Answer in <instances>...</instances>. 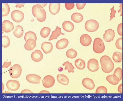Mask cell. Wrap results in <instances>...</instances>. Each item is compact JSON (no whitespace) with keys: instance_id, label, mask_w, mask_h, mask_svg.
Returning a JSON list of instances; mask_svg holds the SVG:
<instances>
[{"instance_id":"obj_1","label":"cell","mask_w":123,"mask_h":101,"mask_svg":"<svg viewBox=\"0 0 123 101\" xmlns=\"http://www.w3.org/2000/svg\"><path fill=\"white\" fill-rule=\"evenodd\" d=\"M100 62L102 70L106 73H109L113 70L114 65L111 58L108 56L105 55L101 58Z\"/></svg>"},{"instance_id":"obj_2","label":"cell","mask_w":123,"mask_h":101,"mask_svg":"<svg viewBox=\"0 0 123 101\" xmlns=\"http://www.w3.org/2000/svg\"><path fill=\"white\" fill-rule=\"evenodd\" d=\"M32 14L39 22L44 21L46 18V13L43 7L39 4L34 5L32 9Z\"/></svg>"},{"instance_id":"obj_3","label":"cell","mask_w":123,"mask_h":101,"mask_svg":"<svg viewBox=\"0 0 123 101\" xmlns=\"http://www.w3.org/2000/svg\"><path fill=\"white\" fill-rule=\"evenodd\" d=\"M105 50V46L103 41L99 38H96L94 40L93 45V50L96 53L100 54L103 52Z\"/></svg>"},{"instance_id":"obj_4","label":"cell","mask_w":123,"mask_h":101,"mask_svg":"<svg viewBox=\"0 0 123 101\" xmlns=\"http://www.w3.org/2000/svg\"><path fill=\"white\" fill-rule=\"evenodd\" d=\"M9 73L11 78L14 79L19 78L22 73L21 66L18 64H15L10 68Z\"/></svg>"},{"instance_id":"obj_5","label":"cell","mask_w":123,"mask_h":101,"mask_svg":"<svg viewBox=\"0 0 123 101\" xmlns=\"http://www.w3.org/2000/svg\"><path fill=\"white\" fill-rule=\"evenodd\" d=\"M98 22L96 20L92 19L87 21L85 24V28L88 31L93 32L97 31L99 27Z\"/></svg>"},{"instance_id":"obj_6","label":"cell","mask_w":123,"mask_h":101,"mask_svg":"<svg viewBox=\"0 0 123 101\" xmlns=\"http://www.w3.org/2000/svg\"><path fill=\"white\" fill-rule=\"evenodd\" d=\"M87 68L91 72H96L99 69L98 61L96 59L92 58L89 60L87 62Z\"/></svg>"},{"instance_id":"obj_7","label":"cell","mask_w":123,"mask_h":101,"mask_svg":"<svg viewBox=\"0 0 123 101\" xmlns=\"http://www.w3.org/2000/svg\"><path fill=\"white\" fill-rule=\"evenodd\" d=\"M11 16L13 20L17 23L21 22L24 19V17L23 13L18 10L12 11L11 13Z\"/></svg>"},{"instance_id":"obj_8","label":"cell","mask_w":123,"mask_h":101,"mask_svg":"<svg viewBox=\"0 0 123 101\" xmlns=\"http://www.w3.org/2000/svg\"><path fill=\"white\" fill-rule=\"evenodd\" d=\"M43 85L45 88H50L55 84V80L54 77L50 75H47L44 77L42 81Z\"/></svg>"},{"instance_id":"obj_9","label":"cell","mask_w":123,"mask_h":101,"mask_svg":"<svg viewBox=\"0 0 123 101\" xmlns=\"http://www.w3.org/2000/svg\"><path fill=\"white\" fill-rule=\"evenodd\" d=\"M6 86L9 90L16 91L19 89L20 87V84L17 81L10 80L7 82Z\"/></svg>"},{"instance_id":"obj_10","label":"cell","mask_w":123,"mask_h":101,"mask_svg":"<svg viewBox=\"0 0 123 101\" xmlns=\"http://www.w3.org/2000/svg\"><path fill=\"white\" fill-rule=\"evenodd\" d=\"M26 80L29 83L33 84H40L42 78L39 76L34 74H29L26 76Z\"/></svg>"},{"instance_id":"obj_11","label":"cell","mask_w":123,"mask_h":101,"mask_svg":"<svg viewBox=\"0 0 123 101\" xmlns=\"http://www.w3.org/2000/svg\"><path fill=\"white\" fill-rule=\"evenodd\" d=\"M103 37L104 40L106 42H110L113 41L115 37L114 30L111 29L106 30Z\"/></svg>"},{"instance_id":"obj_12","label":"cell","mask_w":123,"mask_h":101,"mask_svg":"<svg viewBox=\"0 0 123 101\" xmlns=\"http://www.w3.org/2000/svg\"><path fill=\"white\" fill-rule=\"evenodd\" d=\"M14 26L13 23L9 20H5L2 24V30L6 33H9L13 30Z\"/></svg>"},{"instance_id":"obj_13","label":"cell","mask_w":123,"mask_h":101,"mask_svg":"<svg viewBox=\"0 0 123 101\" xmlns=\"http://www.w3.org/2000/svg\"><path fill=\"white\" fill-rule=\"evenodd\" d=\"M82 84L85 88L89 90H93L95 87L93 81L88 78H84L83 80Z\"/></svg>"},{"instance_id":"obj_14","label":"cell","mask_w":123,"mask_h":101,"mask_svg":"<svg viewBox=\"0 0 123 101\" xmlns=\"http://www.w3.org/2000/svg\"><path fill=\"white\" fill-rule=\"evenodd\" d=\"M92 40L90 36L86 34L81 35L80 39V42L81 45L86 47L90 45L92 43Z\"/></svg>"},{"instance_id":"obj_15","label":"cell","mask_w":123,"mask_h":101,"mask_svg":"<svg viewBox=\"0 0 123 101\" xmlns=\"http://www.w3.org/2000/svg\"><path fill=\"white\" fill-rule=\"evenodd\" d=\"M31 58L33 61L38 62L41 61L43 59V55L40 50H37L32 53Z\"/></svg>"},{"instance_id":"obj_16","label":"cell","mask_w":123,"mask_h":101,"mask_svg":"<svg viewBox=\"0 0 123 101\" xmlns=\"http://www.w3.org/2000/svg\"><path fill=\"white\" fill-rule=\"evenodd\" d=\"M35 40L33 39H30L27 40L24 45L25 49L28 51L33 50L36 46Z\"/></svg>"},{"instance_id":"obj_17","label":"cell","mask_w":123,"mask_h":101,"mask_svg":"<svg viewBox=\"0 0 123 101\" xmlns=\"http://www.w3.org/2000/svg\"><path fill=\"white\" fill-rule=\"evenodd\" d=\"M69 43V42L67 39L65 38L61 39L57 42L56 47L58 50L63 49L67 47Z\"/></svg>"},{"instance_id":"obj_18","label":"cell","mask_w":123,"mask_h":101,"mask_svg":"<svg viewBox=\"0 0 123 101\" xmlns=\"http://www.w3.org/2000/svg\"><path fill=\"white\" fill-rule=\"evenodd\" d=\"M41 48L43 52L45 54L50 53L53 49V45L50 42H45L42 44Z\"/></svg>"},{"instance_id":"obj_19","label":"cell","mask_w":123,"mask_h":101,"mask_svg":"<svg viewBox=\"0 0 123 101\" xmlns=\"http://www.w3.org/2000/svg\"><path fill=\"white\" fill-rule=\"evenodd\" d=\"M61 28L57 26L55 30L52 31V34L50 37L49 41H51L54 40H56L60 35H65V33L61 32Z\"/></svg>"},{"instance_id":"obj_20","label":"cell","mask_w":123,"mask_h":101,"mask_svg":"<svg viewBox=\"0 0 123 101\" xmlns=\"http://www.w3.org/2000/svg\"><path fill=\"white\" fill-rule=\"evenodd\" d=\"M60 8V4H50L49 6V10L50 13L55 15L59 12Z\"/></svg>"},{"instance_id":"obj_21","label":"cell","mask_w":123,"mask_h":101,"mask_svg":"<svg viewBox=\"0 0 123 101\" xmlns=\"http://www.w3.org/2000/svg\"><path fill=\"white\" fill-rule=\"evenodd\" d=\"M58 82L61 84L65 86L68 85L69 81L68 77L63 74H59L56 77Z\"/></svg>"},{"instance_id":"obj_22","label":"cell","mask_w":123,"mask_h":101,"mask_svg":"<svg viewBox=\"0 0 123 101\" xmlns=\"http://www.w3.org/2000/svg\"><path fill=\"white\" fill-rule=\"evenodd\" d=\"M63 29L66 31L68 32H71L73 31L74 28L73 24L71 21H69L64 22L62 24Z\"/></svg>"},{"instance_id":"obj_23","label":"cell","mask_w":123,"mask_h":101,"mask_svg":"<svg viewBox=\"0 0 123 101\" xmlns=\"http://www.w3.org/2000/svg\"><path fill=\"white\" fill-rule=\"evenodd\" d=\"M106 80L110 83L114 85H117L120 81L119 78L114 74L107 76Z\"/></svg>"},{"instance_id":"obj_24","label":"cell","mask_w":123,"mask_h":101,"mask_svg":"<svg viewBox=\"0 0 123 101\" xmlns=\"http://www.w3.org/2000/svg\"><path fill=\"white\" fill-rule=\"evenodd\" d=\"M24 33L23 28L20 25L16 26L13 31V33L14 36L18 38H20L22 37Z\"/></svg>"},{"instance_id":"obj_25","label":"cell","mask_w":123,"mask_h":101,"mask_svg":"<svg viewBox=\"0 0 123 101\" xmlns=\"http://www.w3.org/2000/svg\"><path fill=\"white\" fill-rule=\"evenodd\" d=\"M72 20L74 22L79 23L82 21L83 17L81 14L78 13H73L71 17Z\"/></svg>"},{"instance_id":"obj_26","label":"cell","mask_w":123,"mask_h":101,"mask_svg":"<svg viewBox=\"0 0 123 101\" xmlns=\"http://www.w3.org/2000/svg\"><path fill=\"white\" fill-rule=\"evenodd\" d=\"M75 65L76 68L79 70H83L86 67L85 61L80 58L77 59L75 61Z\"/></svg>"},{"instance_id":"obj_27","label":"cell","mask_w":123,"mask_h":101,"mask_svg":"<svg viewBox=\"0 0 123 101\" xmlns=\"http://www.w3.org/2000/svg\"><path fill=\"white\" fill-rule=\"evenodd\" d=\"M30 39H33L36 42L37 37L35 32L32 31H29L25 33L24 37L25 41L26 42L27 40Z\"/></svg>"},{"instance_id":"obj_28","label":"cell","mask_w":123,"mask_h":101,"mask_svg":"<svg viewBox=\"0 0 123 101\" xmlns=\"http://www.w3.org/2000/svg\"><path fill=\"white\" fill-rule=\"evenodd\" d=\"M112 59L116 62H121L122 60V54L119 52H115L113 54Z\"/></svg>"},{"instance_id":"obj_29","label":"cell","mask_w":123,"mask_h":101,"mask_svg":"<svg viewBox=\"0 0 123 101\" xmlns=\"http://www.w3.org/2000/svg\"><path fill=\"white\" fill-rule=\"evenodd\" d=\"M51 31L50 29L48 27H45L42 29L40 31V35L44 38H47L49 36Z\"/></svg>"},{"instance_id":"obj_30","label":"cell","mask_w":123,"mask_h":101,"mask_svg":"<svg viewBox=\"0 0 123 101\" xmlns=\"http://www.w3.org/2000/svg\"><path fill=\"white\" fill-rule=\"evenodd\" d=\"M62 65L65 67V70H68L69 73H74V70L75 69L74 67L71 63L68 61L64 62Z\"/></svg>"},{"instance_id":"obj_31","label":"cell","mask_w":123,"mask_h":101,"mask_svg":"<svg viewBox=\"0 0 123 101\" xmlns=\"http://www.w3.org/2000/svg\"><path fill=\"white\" fill-rule=\"evenodd\" d=\"M10 8L7 4H2V16H7L9 13Z\"/></svg>"},{"instance_id":"obj_32","label":"cell","mask_w":123,"mask_h":101,"mask_svg":"<svg viewBox=\"0 0 123 101\" xmlns=\"http://www.w3.org/2000/svg\"><path fill=\"white\" fill-rule=\"evenodd\" d=\"M77 51L73 49L68 50L67 52L66 55L69 58L73 59L75 58L77 56Z\"/></svg>"},{"instance_id":"obj_33","label":"cell","mask_w":123,"mask_h":101,"mask_svg":"<svg viewBox=\"0 0 123 101\" xmlns=\"http://www.w3.org/2000/svg\"><path fill=\"white\" fill-rule=\"evenodd\" d=\"M10 44V41L7 36H4L2 37V47L4 48L9 47Z\"/></svg>"},{"instance_id":"obj_34","label":"cell","mask_w":123,"mask_h":101,"mask_svg":"<svg viewBox=\"0 0 123 101\" xmlns=\"http://www.w3.org/2000/svg\"><path fill=\"white\" fill-rule=\"evenodd\" d=\"M113 74L115 75L119 78L120 81L122 79V69L118 67L115 70Z\"/></svg>"},{"instance_id":"obj_35","label":"cell","mask_w":123,"mask_h":101,"mask_svg":"<svg viewBox=\"0 0 123 101\" xmlns=\"http://www.w3.org/2000/svg\"><path fill=\"white\" fill-rule=\"evenodd\" d=\"M96 93H107V89L105 86H101L98 87L96 91Z\"/></svg>"},{"instance_id":"obj_36","label":"cell","mask_w":123,"mask_h":101,"mask_svg":"<svg viewBox=\"0 0 123 101\" xmlns=\"http://www.w3.org/2000/svg\"><path fill=\"white\" fill-rule=\"evenodd\" d=\"M115 45L116 48L118 49H122V38L118 39L116 41Z\"/></svg>"},{"instance_id":"obj_37","label":"cell","mask_w":123,"mask_h":101,"mask_svg":"<svg viewBox=\"0 0 123 101\" xmlns=\"http://www.w3.org/2000/svg\"><path fill=\"white\" fill-rule=\"evenodd\" d=\"M114 6H113L112 8L110 9L111 12L110 13L111 15L110 16L111 19L110 20H111L113 18L115 17V14L116 13V11L114 9Z\"/></svg>"},{"instance_id":"obj_38","label":"cell","mask_w":123,"mask_h":101,"mask_svg":"<svg viewBox=\"0 0 123 101\" xmlns=\"http://www.w3.org/2000/svg\"><path fill=\"white\" fill-rule=\"evenodd\" d=\"M117 32L119 35L122 36V23H121L118 25L117 27Z\"/></svg>"},{"instance_id":"obj_39","label":"cell","mask_w":123,"mask_h":101,"mask_svg":"<svg viewBox=\"0 0 123 101\" xmlns=\"http://www.w3.org/2000/svg\"><path fill=\"white\" fill-rule=\"evenodd\" d=\"M65 6L67 10H69L74 8L75 6V5L74 4H66Z\"/></svg>"},{"instance_id":"obj_40","label":"cell","mask_w":123,"mask_h":101,"mask_svg":"<svg viewBox=\"0 0 123 101\" xmlns=\"http://www.w3.org/2000/svg\"><path fill=\"white\" fill-rule=\"evenodd\" d=\"M86 5V4H76V6L77 9L81 10L83 9Z\"/></svg>"},{"instance_id":"obj_41","label":"cell","mask_w":123,"mask_h":101,"mask_svg":"<svg viewBox=\"0 0 123 101\" xmlns=\"http://www.w3.org/2000/svg\"><path fill=\"white\" fill-rule=\"evenodd\" d=\"M11 61H10L9 62H7L6 61L5 62L2 66V68H8L11 65Z\"/></svg>"},{"instance_id":"obj_42","label":"cell","mask_w":123,"mask_h":101,"mask_svg":"<svg viewBox=\"0 0 123 101\" xmlns=\"http://www.w3.org/2000/svg\"><path fill=\"white\" fill-rule=\"evenodd\" d=\"M21 93H33L29 89H24L21 91Z\"/></svg>"},{"instance_id":"obj_43","label":"cell","mask_w":123,"mask_h":101,"mask_svg":"<svg viewBox=\"0 0 123 101\" xmlns=\"http://www.w3.org/2000/svg\"><path fill=\"white\" fill-rule=\"evenodd\" d=\"M118 91L120 93H122V84H120L118 86Z\"/></svg>"},{"instance_id":"obj_44","label":"cell","mask_w":123,"mask_h":101,"mask_svg":"<svg viewBox=\"0 0 123 101\" xmlns=\"http://www.w3.org/2000/svg\"><path fill=\"white\" fill-rule=\"evenodd\" d=\"M120 5L119 6L120 9L118 10V13H120V16H122V4H120Z\"/></svg>"},{"instance_id":"obj_45","label":"cell","mask_w":123,"mask_h":101,"mask_svg":"<svg viewBox=\"0 0 123 101\" xmlns=\"http://www.w3.org/2000/svg\"><path fill=\"white\" fill-rule=\"evenodd\" d=\"M16 8H20L22 7H24V4H16Z\"/></svg>"},{"instance_id":"obj_46","label":"cell","mask_w":123,"mask_h":101,"mask_svg":"<svg viewBox=\"0 0 123 101\" xmlns=\"http://www.w3.org/2000/svg\"><path fill=\"white\" fill-rule=\"evenodd\" d=\"M39 93H50V92L48 91L45 90H43L41 91V92H39Z\"/></svg>"}]
</instances>
